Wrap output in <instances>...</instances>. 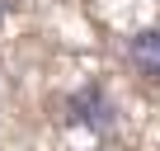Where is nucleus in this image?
<instances>
[{"instance_id":"nucleus-3","label":"nucleus","mask_w":160,"mask_h":151,"mask_svg":"<svg viewBox=\"0 0 160 151\" xmlns=\"http://www.w3.org/2000/svg\"><path fill=\"white\" fill-rule=\"evenodd\" d=\"M0 14H5V5H0Z\"/></svg>"},{"instance_id":"nucleus-1","label":"nucleus","mask_w":160,"mask_h":151,"mask_svg":"<svg viewBox=\"0 0 160 151\" xmlns=\"http://www.w3.org/2000/svg\"><path fill=\"white\" fill-rule=\"evenodd\" d=\"M127 61L141 71V76H160V29H146L127 43Z\"/></svg>"},{"instance_id":"nucleus-2","label":"nucleus","mask_w":160,"mask_h":151,"mask_svg":"<svg viewBox=\"0 0 160 151\" xmlns=\"http://www.w3.org/2000/svg\"><path fill=\"white\" fill-rule=\"evenodd\" d=\"M108 99L99 95V90H80L75 99H71V123H108Z\"/></svg>"}]
</instances>
